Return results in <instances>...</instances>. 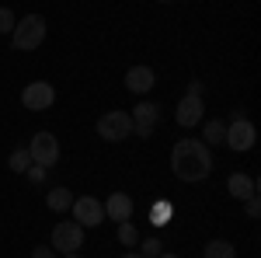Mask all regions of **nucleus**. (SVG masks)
Listing matches in <instances>:
<instances>
[{
  "instance_id": "obj_1",
  "label": "nucleus",
  "mask_w": 261,
  "mask_h": 258,
  "mask_svg": "<svg viewBox=\"0 0 261 258\" xmlns=\"http://www.w3.org/2000/svg\"><path fill=\"white\" fill-rule=\"evenodd\" d=\"M171 171L178 175L185 185L205 181L213 175V154L202 139H178L171 150Z\"/></svg>"
},
{
  "instance_id": "obj_2",
  "label": "nucleus",
  "mask_w": 261,
  "mask_h": 258,
  "mask_svg": "<svg viewBox=\"0 0 261 258\" xmlns=\"http://www.w3.org/2000/svg\"><path fill=\"white\" fill-rule=\"evenodd\" d=\"M14 49L21 53H32V49H39L42 42H45V18L42 14H24V18L14 25Z\"/></svg>"
},
{
  "instance_id": "obj_3",
  "label": "nucleus",
  "mask_w": 261,
  "mask_h": 258,
  "mask_svg": "<svg viewBox=\"0 0 261 258\" xmlns=\"http://www.w3.org/2000/svg\"><path fill=\"white\" fill-rule=\"evenodd\" d=\"M81 244H84V227L77 220H63L53 227V251L73 255V251H81Z\"/></svg>"
},
{
  "instance_id": "obj_4",
  "label": "nucleus",
  "mask_w": 261,
  "mask_h": 258,
  "mask_svg": "<svg viewBox=\"0 0 261 258\" xmlns=\"http://www.w3.org/2000/svg\"><path fill=\"white\" fill-rule=\"evenodd\" d=\"M28 157H32V164L53 168L60 160V139L53 136V133H35L32 143H28Z\"/></svg>"
},
{
  "instance_id": "obj_5",
  "label": "nucleus",
  "mask_w": 261,
  "mask_h": 258,
  "mask_svg": "<svg viewBox=\"0 0 261 258\" xmlns=\"http://www.w3.org/2000/svg\"><path fill=\"white\" fill-rule=\"evenodd\" d=\"M254 139H258V133H254V122L247 119V115H241V119H233L230 126H226V136H223V143H226L230 150L244 154V150H251V147H254Z\"/></svg>"
},
{
  "instance_id": "obj_6",
  "label": "nucleus",
  "mask_w": 261,
  "mask_h": 258,
  "mask_svg": "<svg viewBox=\"0 0 261 258\" xmlns=\"http://www.w3.org/2000/svg\"><path fill=\"white\" fill-rule=\"evenodd\" d=\"M98 133L101 139H108V143H119L133 133V119H129V112H105L98 119Z\"/></svg>"
},
{
  "instance_id": "obj_7",
  "label": "nucleus",
  "mask_w": 261,
  "mask_h": 258,
  "mask_svg": "<svg viewBox=\"0 0 261 258\" xmlns=\"http://www.w3.org/2000/svg\"><path fill=\"white\" fill-rule=\"evenodd\" d=\"M53 101H56V91H53V84H45V80H32V84L21 91V105H24L28 112H45V108H53Z\"/></svg>"
},
{
  "instance_id": "obj_8",
  "label": "nucleus",
  "mask_w": 261,
  "mask_h": 258,
  "mask_svg": "<svg viewBox=\"0 0 261 258\" xmlns=\"http://www.w3.org/2000/svg\"><path fill=\"white\" fill-rule=\"evenodd\" d=\"M129 119H133V133L146 139L153 133L157 119H161V108H157V101H136V108L129 112Z\"/></svg>"
},
{
  "instance_id": "obj_9",
  "label": "nucleus",
  "mask_w": 261,
  "mask_h": 258,
  "mask_svg": "<svg viewBox=\"0 0 261 258\" xmlns=\"http://www.w3.org/2000/svg\"><path fill=\"white\" fill-rule=\"evenodd\" d=\"M73 220L81 223V227H98L101 220H105V206H101L94 196H81V199H73Z\"/></svg>"
},
{
  "instance_id": "obj_10",
  "label": "nucleus",
  "mask_w": 261,
  "mask_h": 258,
  "mask_svg": "<svg viewBox=\"0 0 261 258\" xmlns=\"http://www.w3.org/2000/svg\"><path fill=\"white\" fill-rule=\"evenodd\" d=\"M202 115H205V105H202L199 95H185V98L178 101V112H174L178 126L192 129V126H199V122H202Z\"/></svg>"
},
{
  "instance_id": "obj_11",
  "label": "nucleus",
  "mask_w": 261,
  "mask_h": 258,
  "mask_svg": "<svg viewBox=\"0 0 261 258\" xmlns=\"http://www.w3.org/2000/svg\"><path fill=\"white\" fill-rule=\"evenodd\" d=\"M153 84H157V74H153L150 66H129V74H125V87H129L133 95H146V91H153Z\"/></svg>"
},
{
  "instance_id": "obj_12",
  "label": "nucleus",
  "mask_w": 261,
  "mask_h": 258,
  "mask_svg": "<svg viewBox=\"0 0 261 258\" xmlns=\"http://www.w3.org/2000/svg\"><path fill=\"white\" fill-rule=\"evenodd\" d=\"M105 217H112L115 223L133 217V199L125 196V192H112V196L105 199Z\"/></svg>"
},
{
  "instance_id": "obj_13",
  "label": "nucleus",
  "mask_w": 261,
  "mask_h": 258,
  "mask_svg": "<svg viewBox=\"0 0 261 258\" xmlns=\"http://www.w3.org/2000/svg\"><path fill=\"white\" fill-rule=\"evenodd\" d=\"M226 192L233 199H251L258 196V178H251V175H230L226 181Z\"/></svg>"
},
{
  "instance_id": "obj_14",
  "label": "nucleus",
  "mask_w": 261,
  "mask_h": 258,
  "mask_svg": "<svg viewBox=\"0 0 261 258\" xmlns=\"http://www.w3.org/2000/svg\"><path fill=\"white\" fill-rule=\"evenodd\" d=\"M45 206H49L53 213H66V209L73 206V192H70L66 185H56V189H49V196H45Z\"/></svg>"
},
{
  "instance_id": "obj_15",
  "label": "nucleus",
  "mask_w": 261,
  "mask_h": 258,
  "mask_svg": "<svg viewBox=\"0 0 261 258\" xmlns=\"http://www.w3.org/2000/svg\"><path fill=\"white\" fill-rule=\"evenodd\" d=\"M223 136H226V122H220V119L205 122V129H202V143H205V147H220Z\"/></svg>"
},
{
  "instance_id": "obj_16",
  "label": "nucleus",
  "mask_w": 261,
  "mask_h": 258,
  "mask_svg": "<svg viewBox=\"0 0 261 258\" xmlns=\"http://www.w3.org/2000/svg\"><path fill=\"white\" fill-rule=\"evenodd\" d=\"M202 258H237V248H233L230 241H209L205 251H202Z\"/></svg>"
},
{
  "instance_id": "obj_17",
  "label": "nucleus",
  "mask_w": 261,
  "mask_h": 258,
  "mask_svg": "<svg viewBox=\"0 0 261 258\" xmlns=\"http://www.w3.org/2000/svg\"><path fill=\"white\" fill-rule=\"evenodd\" d=\"M171 213H174V206H171V202H153V206H150V220H153V227H164V223H167V220H171Z\"/></svg>"
},
{
  "instance_id": "obj_18",
  "label": "nucleus",
  "mask_w": 261,
  "mask_h": 258,
  "mask_svg": "<svg viewBox=\"0 0 261 258\" xmlns=\"http://www.w3.org/2000/svg\"><path fill=\"white\" fill-rule=\"evenodd\" d=\"M28 164H32V157H28V150H14V154L7 157V168H11L14 175H24V171H28Z\"/></svg>"
},
{
  "instance_id": "obj_19",
  "label": "nucleus",
  "mask_w": 261,
  "mask_h": 258,
  "mask_svg": "<svg viewBox=\"0 0 261 258\" xmlns=\"http://www.w3.org/2000/svg\"><path fill=\"white\" fill-rule=\"evenodd\" d=\"M119 241L125 248H133V244H140V234H136V227H133V220H122L119 223Z\"/></svg>"
},
{
  "instance_id": "obj_20",
  "label": "nucleus",
  "mask_w": 261,
  "mask_h": 258,
  "mask_svg": "<svg viewBox=\"0 0 261 258\" xmlns=\"http://www.w3.org/2000/svg\"><path fill=\"white\" fill-rule=\"evenodd\" d=\"M161 251H164V248H161V241H157V238L140 241V255H143V258H157Z\"/></svg>"
},
{
  "instance_id": "obj_21",
  "label": "nucleus",
  "mask_w": 261,
  "mask_h": 258,
  "mask_svg": "<svg viewBox=\"0 0 261 258\" xmlns=\"http://www.w3.org/2000/svg\"><path fill=\"white\" fill-rule=\"evenodd\" d=\"M45 171H49V168H42V164H28V171H24V175H28L32 185H42V181H45Z\"/></svg>"
},
{
  "instance_id": "obj_22",
  "label": "nucleus",
  "mask_w": 261,
  "mask_h": 258,
  "mask_svg": "<svg viewBox=\"0 0 261 258\" xmlns=\"http://www.w3.org/2000/svg\"><path fill=\"white\" fill-rule=\"evenodd\" d=\"M14 25H18L14 21V11L11 7H0V32H14Z\"/></svg>"
},
{
  "instance_id": "obj_23",
  "label": "nucleus",
  "mask_w": 261,
  "mask_h": 258,
  "mask_svg": "<svg viewBox=\"0 0 261 258\" xmlns=\"http://www.w3.org/2000/svg\"><path fill=\"white\" fill-rule=\"evenodd\" d=\"M244 209H247V217H251V220H258V217H261V202H258V196L244 199Z\"/></svg>"
},
{
  "instance_id": "obj_24",
  "label": "nucleus",
  "mask_w": 261,
  "mask_h": 258,
  "mask_svg": "<svg viewBox=\"0 0 261 258\" xmlns=\"http://www.w3.org/2000/svg\"><path fill=\"white\" fill-rule=\"evenodd\" d=\"M32 258H56V251H53V248H45V244H39V248L32 251Z\"/></svg>"
},
{
  "instance_id": "obj_25",
  "label": "nucleus",
  "mask_w": 261,
  "mask_h": 258,
  "mask_svg": "<svg viewBox=\"0 0 261 258\" xmlns=\"http://www.w3.org/2000/svg\"><path fill=\"white\" fill-rule=\"evenodd\" d=\"M188 95H199L202 98V80H192V84H188Z\"/></svg>"
},
{
  "instance_id": "obj_26",
  "label": "nucleus",
  "mask_w": 261,
  "mask_h": 258,
  "mask_svg": "<svg viewBox=\"0 0 261 258\" xmlns=\"http://www.w3.org/2000/svg\"><path fill=\"white\" fill-rule=\"evenodd\" d=\"M157 258H178V255H167V251H161V255H157Z\"/></svg>"
},
{
  "instance_id": "obj_27",
  "label": "nucleus",
  "mask_w": 261,
  "mask_h": 258,
  "mask_svg": "<svg viewBox=\"0 0 261 258\" xmlns=\"http://www.w3.org/2000/svg\"><path fill=\"white\" fill-rule=\"evenodd\" d=\"M63 258H81V255H77V251H73V255H63Z\"/></svg>"
},
{
  "instance_id": "obj_28",
  "label": "nucleus",
  "mask_w": 261,
  "mask_h": 258,
  "mask_svg": "<svg viewBox=\"0 0 261 258\" xmlns=\"http://www.w3.org/2000/svg\"><path fill=\"white\" fill-rule=\"evenodd\" d=\"M125 258H143V255H125Z\"/></svg>"
},
{
  "instance_id": "obj_29",
  "label": "nucleus",
  "mask_w": 261,
  "mask_h": 258,
  "mask_svg": "<svg viewBox=\"0 0 261 258\" xmlns=\"http://www.w3.org/2000/svg\"><path fill=\"white\" fill-rule=\"evenodd\" d=\"M164 4H167V0H164Z\"/></svg>"
}]
</instances>
